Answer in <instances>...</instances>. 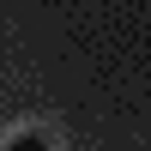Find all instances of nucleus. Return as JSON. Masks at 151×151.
Segmentation results:
<instances>
[{
	"label": "nucleus",
	"instance_id": "nucleus-1",
	"mask_svg": "<svg viewBox=\"0 0 151 151\" xmlns=\"http://www.w3.org/2000/svg\"><path fill=\"white\" fill-rule=\"evenodd\" d=\"M6 151H48V145L36 139V133H18V139H6Z\"/></svg>",
	"mask_w": 151,
	"mask_h": 151
}]
</instances>
